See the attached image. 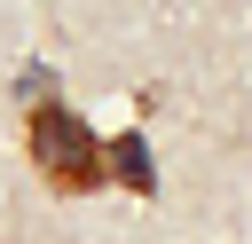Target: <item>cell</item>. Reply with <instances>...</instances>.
I'll use <instances>...</instances> for the list:
<instances>
[{
  "label": "cell",
  "mask_w": 252,
  "mask_h": 244,
  "mask_svg": "<svg viewBox=\"0 0 252 244\" xmlns=\"http://www.w3.org/2000/svg\"><path fill=\"white\" fill-rule=\"evenodd\" d=\"M32 165H39L47 189H63V197H87V189L110 181V173H102L94 126H87L63 94H39V102H32Z\"/></svg>",
  "instance_id": "6da1fadb"
},
{
  "label": "cell",
  "mask_w": 252,
  "mask_h": 244,
  "mask_svg": "<svg viewBox=\"0 0 252 244\" xmlns=\"http://www.w3.org/2000/svg\"><path fill=\"white\" fill-rule=\"evenodd\" d=\"M102 173H110L118 189H134V197H158V173H150V142H142V134L102 142Z\"/></svg>",
  "instance_id": "7a4b0ae2"
}]
</instances>
